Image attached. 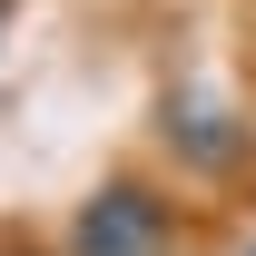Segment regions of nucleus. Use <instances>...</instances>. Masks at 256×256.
Masks as SVG:
<instances>
[{
	"instance_id": "f257e3e1",
	"label": "nucleus",
	"mask_w": 256,
	"mask_h": 256,
	"mask_svg": "<svg viewBox=\"0 0 256 256\" xmlns=\"http://www.w3.org/2000/svg\"><path fill=\"white\" fill-rule=\"evenodd\" d=\"M69 256H178V207L148 178H98L69 217Z\"/></svg>"
},
{
	"instance_id": "f03ea898",
	"label": "nucleus",
	"mask_w": 256,
	"mask_h": 256,
	"mask_svg": "<svg viewBox=\"0 0 256 256\" xmlns=\"http://www.w3.org/2000/svg\"><path fill=\"white\" fill-rule=\"evenodd\" d=\"M158 138H168V158L197 168V178H226V168H246V148H256V128H246V118H226L217 98H197V89H168Z\"/></svg>"
},
{
	"instance_id": "7ed1b4c3",
	"label": "nucleus",
	"mask_w": 256,
	"mask_h": 256,
	"mask_svg": "<svg viewBox=\"0 0 256 256\" xmlns=\"http://www.w3.org/2000/svg\"><path fill=\"white\" fill-rule=\"evenodd\" d=\"M0 10H10V0H0Z\"/></svg>"
}]
</instances>
